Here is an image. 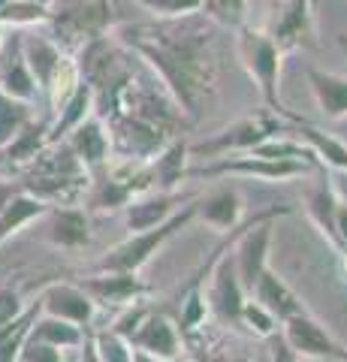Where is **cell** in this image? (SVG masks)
I'll return each instance as SVG.
<instances>
[{
	"mask_svg": "<svg viewBox=\"0 0 347 362\" xmlns=\"http://www.w3.org/2000/svg\"><path fill=\"white\" fill-rule=\"evenodd\" d=\"M335 235L341 242V251H347V206L344 202L335 206Z\"/></svg>",
	"mask_w": 347,
	"mask_h": 362,
	"instance_id": "38",
	"label": "cell"
},
{
	"mask_svg": "<svg viewBox=\"0 0 347 362\" xmlns=\"http://www.w3.org/2000/svg\"><path fill=\"white\" fill-rule=\"evenodd\" d=\"M335 206H339V199H335V194H332V185H317L314 190L308 194V209H311V214H314V221L323 226V233L332 239V245L335 247H341V242H339V235H335Z\"/></svg>",
	"mask_w": 347,
	"mask_h": 362,
	"instance_id": "31",
	"label": "cell"
},
{
	"mask_svg": "<svg viewBox=\"0 0 347 362\" xmlns=\"http://www.w3.org/2000/svg\"><path fill=\"white\" fill-rule=\"evenodd\" d=\"M218 30L203 13H190L148 25H121L112 37L151 66L175 106L194 121L218 88Z\"/></svg>",
	"mask_w": 347,
	"mask_h": 362,
	"instance_id": "1",
	"label": "cell"
},
{
	"mask_svg": "<svg viewBox=\"0 0 347 362\" xmlns=\"http://www.w3.org/2000/svg\"><path fill=\"white\" fill-rule=\"evenodd\" d=\"M33 118V109L25 100H16L0 90V148L13 139V136Z\"/></svg>",
	"mask_w": 347,
	"mask_h": 362,
	"instance_id": "30",
	"label": "cell"
},
{
	"mask_svg": "<svg viewBox=\"0 0 347 362\" xmlns=\"http://www.w3.org/2000/svg\"><path fill=\"white\" fill-rule=\"evenodd\" d=\"M49 211V202H42L40 197L28 194V190H16L4 206H0V247H4L16 233H21L28 223L40 221Z\"/></svg>",
	"mask_w": 347,
	"mask_h": 362,
	"instance_id": "18",
	"label": "cell"
},
{
	"mask_svg": "<svg viewBox=\"0 0 347 362\" xmlns=\"http://www.w3.org/2000/svg\"><path fill=\"white\" fill-rule=\"evenodd\" d=\"M40 314H42V302L37 296L33 302L25 305V311L16 314L9 323L0 326V362H18L21 347H25V341H28V332H30V326Z\"/></svg>",
	"mask_w": 347,
	"mask_h": 362,
	"instance_id": "22",
	"label": "cell"
},
{
	"mask_svg": "<svg viewBox=\"0 0 347 362\" xmlns=\"http://www.w3.org/2000/svg\"><path fill=\"white\" fill-rule=\"evenodd\" d=\"M341 362H347V359H341Z\"/></svg>",
	"mask_w": 347,
	"mask_h": 362,
	"instance_id": "43",
	"label": "cell"
},
{
	"mask_svg": "<svg viewBox=\"0 0 347 362\" xmlns=\"http://www.w3.org/2000/svg\"><path fill=\"white\" fill-rule=\"evenodd\" d=\"M218 272H215V281H211V308H215L223 320H239L242 317V305H245V287L239 281V272L233 259H223L218 257Z\"/></svg>",
	"mask_w": 347,
	"mask_h": 362,
	"instance_id": "16",
	"label": "cell"
},
{
	"mask_svg": "<svg viewBox=\"0 0 347 362\" xmlns=\"http://www.w3.org/2000/svg\"><path fill=\"white\" fill-rule=\"evenodd\" d=\"M4 42H6V28L0 25V49H4Z\"/></svg>",
	"mask_w": 347,
	"mask_h": 362,
	"instance_id": "40",
	"label": "cell"
},
{
	"mask_svg": "<svg viewBox=\"0 0 347 362\" xmlns=\"http://www.w3.org/2000/svg\"><path fill=\"white\" fill-rule=\"evenodd\" d=\"M25 299H21V290L13 284H0V326L9 323L16 314L25 311Z\"/></svg>",
	"mask_w": 347,
	"mask_h": 362,
	"instance_id": "34",
	"label": "cell"
},
{
	"mask_svg": "<svg viewBox=\"0 0 347 362\" xmlns=\"http://www.w3.org/2000/svg\"><path fill=\"white\" fill-rule=\"evenodd\" d=\"M82 338H85V326H76V323L61 320V317H52V314H40L28 332V341L49 344V347H58V350L79 347Z\"/></svg>",
	"mask_w": 347,
	"mask_h": 362,
	"instance_id": "21",
	"label": "cell"
},
{
	"mask_svg": "<svg viewBox=\"0 0 347 362\" xmlns=\"http://www.w3.org/2000/svg\"><path fill=\"white\" fill-rule=\"evenodd\" d=\"M112 21H115L112 0H52L46 25L52 28V40L64 52H76L88 40L109 33Z\"/></svg>",
	"mask_w": 347,
	"mask_h": 362,
	"instance_id": "2",
	"label": "cell"
},
{
	"mask_svg": "<svg viewBox=\"0 0 347 362\" xmlns=\"http://www.w3.org/2000/svg\"><path fill=\"white\" fill-rule=\"evenodd\" d=\"M130 362H166V359L151 356V354H145V350H130Z\"/></svg>",
	"mask_w": 347,
	"mask_h": 362,
	"instance_id": "39",
	"label": "cell"
},
{
	"mask_svg": "<svg viewBox=\"0 0 347 362\" xmlns=\"http://www.w3.org/2000/svg\"><path fill=\"white\" fill-rule=\"evenodd\" d=\"M290 121L296 124V127L290 130V133H293L299 142H305L308 148L314 151L317 160H327V163L339 166V169H347V145H344V142L332 139L329 133H323V130H317V127H311V124L299 121V118H293V115H290Z\"/></svg>",
	"mask_w": 347,
	"mask_h": 362,
	"instance_id": "24",
	"label": "cell"
},
{
	"mask_svg": "<svg viewBox=\"0 0 347 362\" xmlns=\"http://www.w3.org/2000/svg\"><path fill=\"white\" fill-rule=\"evenodd\" d=\"M127 344L136 350H145V354H151V356H160L166 362L178 359V332L160 314H145L142 323L127 338Z\"/></svg>",
	"mask_w": 347,
	"mask_h": 362,
	"instance_id": "14",
	"label": "cell"
},
{
	"mask_svg": "<svg viewBox=\"0 0 347 362\" xmlns=\"http://www.w3.org/2000/svg\"><path fill=\"white\" fill-rule=\"evenodd\" d=\"M236 33V58L245 66V73L254 78V85L260 88L263 103L275 115H287V109L281 103V49L272 42V37L263 28L245 25Z\"/></svg>",
	"mask_w": 347,
	"mask_h": 362,
	"instance_id": "3",
	"label": "cell"
},
{
	"mask_svg": "<svg viewBox=\"0 0 347 362\" xmlns=\"http://www.w3.org/2000/svg\"><path fill=\"white\" fill-rule=\"evenodd\" d=\"M284 341L299 356H314V359H327V362L347 359V347H341L317 320H311L305 311H299L284 320Z\"/></svg>",
	"mask_w": 347,
	"mask_h": 362,
	"instance_id": "8",
	"label": "cell"
},
{
	"mask_svg": "<svg viewBox=\"0 0 347 362\" xmlns=\"http://www.w3.org/2000/svg\"><path fill=\"white\" fill-rule=\"evenodd\" d=\"M0 90L16 100H25V103H33L40 97V85L33 78L28 61L21 58V49H18V40L13 42H4L0 49Z\"/></svg>",
	"mask_w": 347,
	"mask_h": 362,
	"instance_id": "13",
	"label": "cell"
},
{
	"mask_svg": "<svg viewBox=\"0 0 347 362\" xmlns=\"http://www.w3.org/2000/svg\"><path fill=\"white\" fill-rule=\"evenodd\" d=\"M254 299L257 305H263V308L275 317V320H287V317H293L302 311V302L296 299V293L290 290L281 278L275 275V272H269L263 269V275L257 278V284H254Z\"/></svg>",
	"mask_w": 347,
	"mask_h": 362,
	"instance_id": "19",
	"label": "cell"
},
{
	"mask_svg": "<svg viewBox=\"0 0 347 362\" xmlns=\"http://www.w3.org/2000/svg\"><path fill=\"white\" fill-rule=\"evenodd\" d=\"M196 206V214L203 218L206 223L211 226H218V230H233V226L239 223V197H236V190H230V187H220L215 190V194H208L203 197L199 202H194Z\"/></svg>",
	"mask_w": 347,
	"mask_h": 362,
	"instance_id": "25",
	"label": "cell"
},
{
	"mask_svg": "<svg viewBox=\"0 0 347 362\" xmlns=\"http://www.w3.org/2000/svg\"><path fill=\"white\" fill-rule=\"evenodd\" d=\"M37 4H52V0H37Z\"/></svg>",
	"mask_w": 347,
	"mask_h": 362,
	"instance_id": "41",
	"label": "cell"
},
{
	"mask_svg": "<svg viewBox=\"0 0 347 362\" xmlns=\"http://www.w3.org/2000/svg\"><path fill=\"white\" fill-rule=\"evenodd\" d=\"M94 109V97H91V88H88L85 82H79V88L73 90L70 97L64 100V106L58 109V118H54V124L49 127V142H64V136L70 133L73 127H79V124L91 115Z\"/></svg>",
	"mask_w": 347,
	"mask_h": 362,
	"instance_id": "23",
	"label": "cell"
},
{
	"mask_svg": "<svg viewBox=\"0 0 347 362\" xmlns=\"http://www.w3.org/2000/svg\"><path fill=\"white\" fill-rule=\"evenodd\" d=\"M133 4H139L154 18H178V16L199 13L203 0H133Z\"/></svg>",
	"mask_w": 347,
	"mask_h": 362,
	"instance_id": "32",
	"label": "cell"
},
{
	"mask_svg": "<svg viewBox=\"0 0 347 362\" xmlns=\"http://www.w3.org/2000/svg\"><path fill=\"white\" fill-rule=\"evenodd\" d=\"M18 362H64V356L58 347L25 341V347H21V354H18Z\"/></svg>",
	"mask_w": 347,
	"mask_h": 362,
	"instance_id": "37",
	"label": "cell"
},
{
	"mask_svg": "<svg viewBox=\"0 0 347 362\" xmlns=\"http://www.w3.org/2000/svg\"><path fill=\"white\" fill-rule=\"evenodd\" d=\"M287 209H272L260 214V218H254V223H248L245 230L236 235L239 239V247H236V272H239V281L245 293H251L257 278L263 275L266 269V257H269V242H272V226H269V218H275V214H284Z\"/></svg>",
	"mask_w": 347,
	"mask_h": 362,
	"instance_id": "7",
	"label": "cell"
},
{
	"mask_svg": "<svg viewBox=\"0 0 347 362\" xmlns=\"http://www.w3.org/2000/svg\"><path fill=\"white\" fill-rule=\"evenodd\" d=\"M64 139H66V148L76 154V160L85 166V173H100V169L106 166L112 142H109V133L103 127V121H100L97 115H88L79 127H73Z\"/></svg>",
	"mask_w": 347,
	"mask_h": 362,
	"instance_id": "11",
	"label": "cell"
},
{
	"mask_svg": "<svg viewBox=\"0 0 347 362\" xmlns=\"http://www.w3.org/2000/svg\"><path fill=\"white\" fill-rule=\"evenodd\" d=\"M49 21V4L37 0H6L0 6V25L4 28H37Z\"/></svg>",
	"mask_w": 347,
	"mask_h": 362,
	"instance_id": "28",
	"label": "cell"
},
{
	"mask_svg": "<svg viewBox=\"0 0 347 362\" xmlns=\"http://www.w3.org/2000/svg\"><path fill=\"white\" fill-rule=\"evenodd\" d=\"M203 320H206V299L199 293H190L184 302V314H182V332L196 329Z\"/></svg>",
	"mask_w": 347,
	"mask_h": 362,
	"instance_id": "36",
	"label": "cell"
},
{
	"mask_svg": "<svg viewBox=\"0 0 347 362\" xmlns=\"http://www.w3.org/2000/svg\"><path fill=\"white\" fill-rule=\"evenodd\" d=\"M305 78H308V88H311V94H314L323 115L332 121L347 118V76L320 70V66H308Z\"/></svg>",
	"mask_w": 347,
	"mask_h": 362,
	"instance_id": "17",
	"label": "cell"
},
{
	"mask_svg": "<svg viewBox=\"0 0 347 362\" xmlns=\"http://www.w3.org/2000/svg\"><path fill=\"white\" fill-rule=\"evenodd\" d=\"M278 133H287L281 115H275V112H257V115L239 118L236 124L223 127L220 133L211 136V139L199 142L187 151L196 154V157H218V154H227V151H251L260 142L272 139Z\"/></svg>",
	"mask_w": 347,
	"mask_h": 362,
	"instance_id": "5",
	"label": "cell"
},
{
	"mask_svg": "<svg viewBox=\"0 0 347 362\" xmlns=\"http://www.w3.org/2000/svg\"><path fill=\"white\" fill-rule=\"evenodd\" d=\"M49 127L52 124L49 121H37V118H30L25 127H21L13 139H9L4 148H0V154H4V160L9 166H21V163H30V160H37V157L49 148Z\"/></svg>",
	"mask_w": 347,
	"mask_h": 362,
	"instance_id": "20",
	"label": "cell"
},
{
	"mask_svg": "<svg viewBox=\"0 0 347 362\" xmlns=\"http://www.w3.org/2000/svg\"><path fill=\"white\" fill-rule=\"evenodd\" d=\"M242 317H245V320H248L260 335H272V332H275V317L269 314L263 305L245 302V305H242Z\"/></svg>",
	"mask_w": 347,
	"mask_h": 362,
	"instance_id": "35",
	"label": "cell"
},
{
	"mask_svg": "<svg viewBox=\"0 0 347 362\" xmlns=\"http://www.w3.org/2000/svg\"><path fill=\"white\" fill-rule=\"evenodd\" d=\"M263 30L272 37L281 54L314 45V0H275Z\"/></svg>",
	"mask_w": 347,
	"mask_h": 362,
	"instance_id": "6",
	"label": "cell"
},
{
	"mask_svg": "<svg viewBox=\"0 0 347 362\" xmlns=\"http://www.w3.org/2000/svg\"><path fill=\"white\" fill-rule=\"evenodd\" d=\"M94 341H97L100 362H130V344L121 335L112 332V329L94 335Z\"/></svg>",
	"mask_w": 347,
	"mask_h": 362,
	"instance_id": "33",
	"label": "cell"
},
{
	"mask_svg": "<svg viewBox=\"0 0 347 362\" xmlns=\"http://www.w3.org/2000/svg\"><path fill=\"white\" fill-rule=\"evenodd\" d=\"M79 287L91 296L94 305H124L148 293V287L136 278V272H100L94 278H82Z\"/></svg>",
	"mask_w": 347,
	"mask_h": 362,
	"instance_id": "12",
	"label": "cell"
},
{
	"mask_svg": "<svg viewBox=\"0 0 347 362\" xmlns=\"http://www.w3.org/2000/svg\"><path fill=\"white\" fill-rule=\"evenodd\" d=\"M40 302H42V314L61 317V320H70L76 326H88L97 311V305L79 284H64V281L46 284V290L40 293Z\"/></svg>",
	"mask_w": 347,
	"mask_h": 362,
	"instance_id": "10",
	"label": "cell"
},
{
	"mask_svg": "<svg viewBox=\"0 0 347 362\" xmlns=\"http://www.w3.org/2000/svg\"><path fill=\"white\" fill-rule=\"evenodd\" d=\"M175 199L172 197H151V199H130L127 202V223L130 230H151V226L163 223L172 214Z\"/></svg>",
	"mask_w": 347,
	"mask_h": 362,
	"instance_id": "26",
	"label": "cell"
},
{
	"mask_svg": "<svg viewBox=\"0 0 347 362\" xmlns=\"http://www.w3.org/2000/svg\"><path fill=\"white\" fill-rule=\"evenodd\" d=\"M308 163L305 160H269V157H257V154H245L236 160H218L211 166H199V169H187L184 175H257V178H293V175H305Z\"/></svg>",
	"mask_w": 347,
	"mask_h": 362,
	"instance_id": "9",
	"label": "cell"
},
{
	"mask_svg": "<svg viewBox=\"0 0 347 362\" xmlns=\"http://www.w3.org/2000/svg\"><path fill=\"white\" fill-rule=\"evenodd\" d=\"M184 157H187V145L182 139H175L170 145H163L158 151V160L151 163V175H154V185L160 187H172L175 181H182V175L187 173L184 169Z\"/></svg>",
	"mask_w": 347,
	"mask_h": 362,
	"instance_id": "27",
	"label": "cell"
},
{
	"mask_svg": "<svg viewBox=\"0 0 347 362\" xmlns=\"http://www.w3.org/2000/svg\"><path fill=\"white\" fill-rule=\"evenodd\" d=\"M172 362H178V359H172Z\"/></svg>",
	"mask_w": 347,
	"mask_h": 362,
	"instance_id": "44",
	"label": "cell"
},
{
	"mask_svg": "<svg viewBox=\"0 0 347 362\" xmlns=\"http://www.w3.org/2000/svg\"><path fill=\"white\" fill-rule=\"evenodd\" d=\"M196 214V206H187L182 209L172 218H166L163 223L151 226V230H139L133 233L127 242H121L118 247H112V251L97 263V272H136L139 266L148 263L151 254H158V247L170 239L175 230H182V226Z\"/></svg>",
	"mask_w": 347,
	"mask_h": 362,
	"instance_id": "4",
	"label": "cell"
},
{
	"mask_svg": "<svg viewBox=\"0 0 347 362\" xmlns=\"http://www.w3.org/2000/svg\"><path fill=\"white\" fill-rule=\"evenodd\" d=\"M46 218V239L58 247H85L91 242V226H88V214L82 209H61L49 206Z\"/></svg>",
	"mask_w": 347,
	"mask_h": 362,
	"instance_id": "15",
	"label": "cell"
},
{
	"mask_svg": "<svg viewBox=\"0 0 347 362\" xmlns=\"http://www.w3.org/2000/svg\"><path fill=\"white\" fill-rule=\"evenodd\" d=\"M4 4H6V0H0V6H4Z\"/></svg>",
	"mask_w": 347,
	"mask_h": 362,
	"instance_id": "42",
	"label": "cell"
},
{
	"mask_svg": "<svg viewBox=\"0 0 347 362\" xmlns=\"http://www.w3.org/2000/svg\"><path fill=\"white\" fill-rule=\"evenodd\" d=\"M199 13L220 30H239L248 25V0H203Z\"/></svg>",
	"mask_w": 347,
	"mask_h": 362,
	"instance_id": "29",
	"label": "cell"
}]
</instances>
